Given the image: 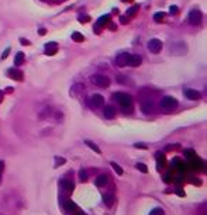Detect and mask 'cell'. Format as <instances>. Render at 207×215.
Masks as SVG:
<instances>
[{
  "label": "cell",
  "mask_w": 207,
  "mask_h": 215,
  "mask_svg": "<svg viewBox=\"0 0 207 215\" xmlns=\"http://www.w3.org/2000/svg\"><path fill=\"white\" fill-rule=\"evenodd\" d=\"M113 99L116 101H118L120 107L124 113H131L133 111V97L130 94H125V93H114Z\"/></svg>",
  "instance_id": "1"
},
{
  "label": "cell",
  "mask_w": 207,
  "mask_h": 215,
  "mask_svg": "<svg viewBox=\"0 0 207 215\" xmlns=\"http://www.w3.org/2000/svg\"><path fill=\"white\" fill-rule=\"evenodd\" d=\"M169 49H170V54L172 55H176V56H182L188 52V46L185 42L182 41H175V42H170L169 45Z\"/></svg>",
  "instance_id": "2"
},
{
  "label": "cell",
  "mask_w": 207,
  "mask_h": 215,
  "mask_svg": "<svg viewBox=\"0 0 207 215\" xmlns=\"http://www.w3.org/2000/svg\"><path fill=\"white\" fill-rule=\"evenodd\" d=\"M90 82L93 84H96L97 87H102V89H106L110 86V79L107 76L104 75H100V73H96V75H92L90 76Z\"/></svg>",
  "instance_id": "3"
},
{
  "label": "cell",
  "mask_w": 207,
  "mask_h": 215,
  "mask_svg": "<svg viewBox=\"0 0 207 215\" xmlns=\"http://www.w3.org/2000/svg\"><path fill=\"white\" fill-rule=\"evenodd\" d=\"M159 104H161V107L163 108V110H173V108H176V106H178V100L173 99V97H170V96H165V97L161 100Z\"/></svg>",
  "instance_id": "4"
},
{
  "label": "cell",
  "mask_w": 207,
  "mask_h": 215,
  "mask_svg": "<svg viewBox=\"0 0 207 215\" xmlns=\"http://www.w3.org/2000/svg\"><path fill=\"white\" fill-rule=\"evenodd\" d=\"M201 17H203V14H201L200 10H192V11L189 13L188 19H189V23L192 25H199L201 23Z\"/></svg>",
  "instance_id": "5"
},
{
  "label": "cell",
  "mask_w": 207,
  "mask_h": 215,
  "mask_svg": "<svg viewBox=\"0 0 207 215\" xmlns=\"http://www.w3.org/2000/svg\"><path fill=\"white\" fill-rule=\"evenodd\" d=\"M148 49L149 52H152V54H159L162 49V42L161 39H156V38H152L151 41L148 42Z\"/></svg>",
  "instance_id": "6"
},
{
  "label": "cell",
  "mask_w": 207,
  "mask_h": 215,
  "mask_svg": "<svg viewBox=\"0 0 207 215\" xmlns=\"http://www.w3.org/2000/svg\"><path fill=\"white\" fill-rule=\"evenodd\" d=\"M89 103H90V106L93 108H99L102 106H104V97L102 94H93L90 97Z\"/></svg>",
  "instance_id": "7"
},
{
  "label": "cell",
  "mask_w": 207,
  "mask_h": 215,
  "mask_svg": "<svg viewBox=\"0 0 207 215\" xmlns=\"http://www.w3.org/2000/svg\"><path fill=\"white\" fill-rule=\"evenodd\" d=\"M128 58H130V54H127V52H121V54H118V55L116 56V65L117 66H120V68L127 66V65H128Z\"/></svg>",
  "instance_id": "8"
},
{
  "label": "cell",
  "mask_w": 207,
  "mask_h": 215,
  "mask_svg": "<svg viewBox=\"0 0 207 215\" xmlns=\"http://www.w3.org/2000/svg\"><path fill=\"white\" fill-rule=\"evenodd\" d=\"M7 76L9 77H11L13 80H23V72L21 70H19V69H16V68H10V69L7 70Z\"/></svg>",
  "instance_id": "9"
},
{
  "label": "cell",
  "mask_w": 207,
  "mask_h": 215,
  "mask_svg": "<svg viewBox=\"0 0 207 215\" xmlns=\"http://www.w3.org/2000/svg\"><path fill=\"white\" fill-rule=\"evenodd\" d=\"M141 111H143L144 114H151L152 111H154V103L151 100H144L141 101Z\"/></svg>",
  "instance_id": "10"
},
{
  "label": "cell",
  "mask_w": 207,
  "mask_h": 215,
  "mask_svg": "<svg viewBox=\"0 0 207 215\" xmlns=\"http://www.w3.org/2000/svg\"><path fill=\"white\" fill-rule=\"evenodd\" d=\"M185 96L188 97L189 100H199L200 99V93L197 90H193V89H185Z\"/></svg>",
  "instance_id": "11"
},
{
  "label": "cell",
  "mask_w": 207,
  "mask_h": 215,
  "mask_svg": "<svg viewBox=\"0 0 207 215\" xmlns=\"http://www.w3.org/2000/svg\"><path fill=\"white\" fill-rule=\"evenodd\" d=\"M143 62V58L140 56V55H130L128 58V65L130 66H133V68H137V66H140Z\"/></svg>",
  "instance_id": "12"
},
{
  "label": "cell",
  "mask_w": 207,
  "mask_h": 215,
  "mask_svg": "<svg viewBox=\"0 0 207 215\" xmlns=\"http://www.w3.org/2000/svg\"><path fill=\"white\" fill-rule=\"evenodd\" d=\"M104 117L106 118H109V120H111V118H114L116 117V108L113 107V106H107V107H104Z\"/></svg>",
  "instance_id": "13"
},
{
  "label": "cell",
  "mask_w": 207,
  "mask_h": 215,
  "mask_svg": "<svg viewBox=\"0 0 207 215\" xmlns=\"http://www.w3.org/2000/svg\"><path fill=\"white\" fill-rule=\"evenodd\" d=\"M107 183H109V176H107V174H100V176L95 180V184H96L97 187H103V186H106Z\"/></svg>",
  "instance_id": "14"
},
{
  "label": "cell",
  "mask_w": 207,
  "mask_h": 215,
  "mask_svg": "<svg viewBox=\"0 0 207 215\" xmlns=\"http://www.w3.org/2000/svg\"><path fill=\"white\" fill-rule=\"evenodd\" d=\"M85 90V84L83 83H75L73 84V87H72V90H71V93L72 94L71 96H79L82 91Z\"/></svg>",
  "instance_id": "15"
},
{
  "label": "cell",
  "mask_w": 207,
  "mask_h": 215,
  "mask_svg": "<svg viewBox=\"0 0 207 215\" xmlns=\"http://www.w3.org/2000/svg\"><path fill=\"white\" fill-rule=\"evenodd\" d=\"M61 186L66 190V193H72L73 189H75V184L72 183V181H69V180H62V181H61Z\"/></svg>",
  "instance_id": "16"
},
{
  "label": "cell",
  "mask_w": 207,
  "mask_h": 215,
  "mask_svg": "<svg viewBox=\"0 0 207 215\" xmlns=\"http://www.w3.org/2000/svg\"><path fill=\"white\" fill-rule=\"evenodd\" d=\"M64 208L66 209V211H72V212H73V209H76V204L72 201V200H65Z\"/></svg>",
  "instance_id": "17"
},
{
  "label": "cell",
  "mask_w": 207,
  "mask_h": 215,
  "mask_svg": "<svg viewBox=\"0 0 207 215\" xmlns=\"http://www.w3.org/2000/svg\"><path fill=\"white\" fill-rule=\"evenodd\" d=\"M24 59H26V55L23 52H17L16 56H14V63L19 66V65H23L24 63Z\"/></svg>",
  "instance_id": "18"
},
{
  "label": "cell",
  "mask_w": 207,
  "mask_h": 215,
  "mask_svg": "<svg viewBox=\"0 0 207 215\" xmlns=\"http://www.w3.org/2000/svg\"><path fill=\"white\" fill-rule=\"evenodd\" d=\"M110 20H111L110 14H104L103 17H100V19L97 20V25H99V27H103V25H106L109 21H110Z\"/></svg>",
  "instance_id": "19"
},
{
  "label": "cell",
  "mask_w": 207,
  "mask_h": 215,
  "mask_svg": "<svg viewBox=\"0 0 207 215\" xmlns=\"http://www.w3.org/2000/svg\"><path fill=\"white\" fill-rule=\"evenodd\" d=\"M85 145H87V146H89V148L92 149V151H95L96 153H99V155L102 153V151H100V148H99V146H97L96 144H95V142H92V141H89V139H86V141H85Z\"/></svg>",
  "instance_id": "20"
},
{
  "label": "cell",
  "mask_w": 207,
  "mask_h": 215,
  "mask_svg": "<svg viewBox=\"0 0 207 215\" xmlns=\"http://www.w3.org/2000/svg\"><path fill=\"white\" fill-rule=\"evenodd\" d=\"M138 10H140V6H138V4H134L133 7H130L128 10H127V16H128V17H133V16L137 14Z\"/></svg>",
  "instance_id": "21"
},
{
  "label": "cell",
  "mask_w": 207,
  "mask_h": 215,
  "mask_svg": "<svg viewBox=\"0 0 207 215\" xmlns=\"http://www.w3.org/2000/svg\"><path fill=\"white\" fill-rule=\"evenodd\" d=\"M165 16H166V13L158 11V13H155V16H154V20H155L156 23H162V21L165 20Z\"/></svg>",
  "instance_id": "22"
},
{
  "label": "cell",
  "mask_w": 207,
  "mask_h": 215,
  "mask_svg": "<svg viewBox=\"0 0 207 215\" xmlns=\"http://www.w3.org/2000/svg\"><path fill=\"white\" fill-rule=\"evenodd\" d=\"M72 39H73V41H76V42H82V41H85V37L80 34V32L75 31L73 34H72Z\"/></svg>",
  "instance_id": "23"
},
{
  "label": "cell",
  "mask_w": 207,
  "mask_h": 215,
  "mask_svg": "<svg viewBox=\"0 0 207 215\" xmlns=\"http://www.w3.org/2000/svg\"><path fill=\"white\" fill-rule=\"evenodd\" d=\"M111 167H113V169H114V171H116L117 174H118V176H121V174H123L124 171H123V169H121V166H118V164L116 163V162H111Z\"/></svg>",
  "instance_id": "24"
},
{
  "label": "cell",
  "mask_w": 207,
  "mask_h": 215,
  "mask_svg": "<svg viewBox=\"0 0 207 215\" xmlns=\"http://www.w3.org/2000/svg\"><path fill=\"white\" fill-rule=\"evenodd\" d=\"M156 159H158V166H159V169H161L162 166L165 164V156L162 155L161 152H158V153H156Z\"/></svg>",
  "instance_id": "25"
},
{
  "label": "cell",
  "mask_w": 207,
  "mask_h": 215,
  "mask_svg": "<svg viewBox=\"0 0 207 215\" xmlns=\"http://www.w3.org/2000/svg\"><path fill=\"white\" fill-rule=\"evenodd\" d=\"M135 167H137V169H138L140 171H143V173H148V167H147V166H145L144 163H137V164H135Z\"/></svg>",
  "instance_id": "26"
},
{
  "label": "cell",
  "mask_w": 207,
  "mask_h": 215,
  "mask_svg": "<svg viewBox=\"0 0 207 215\" xmlns=\"http://www.w3.org/2000/svg\"><path fill=\"white\" fill-rule=\"evenodd\" d=\"M149 215H165V214H163V209L159 208V207H156V208H154L152 211H151V214Z\"/></svg>",
  "instance_id": "27"
},
{
  "label": "cell",
  "mask_w": 207,
  "mask_h": 215,
  "mask_svg": "<svg viewBox=\"0 0 207 215\" xmlns=\"http://www.w3.org/2000/svg\"><path fill=\"white\" fill-rule=\"evenodd\" d=\"M66 160H65L64 158H59V156H55V167H58V166H61V164H64Z\"/></svg>",
  "instance_id": "28"
},
{
  "label": "cell",
  "mask_w": 207,
  "mask_h": 215,
  "mask_svg": "<svg viewBox=\"0 0 207 215\" xmlns=\"http://www.w3.org/2000/svg\"><path fill=\"white\" fill-rule=\"evenodd\" d=\"M57 52H58V49H57V46H54L52 49H49V48H47V49H45V55H48V56H49V55H55Z\"/></svg>",
  "instance_id": "29"
},
{
  "label": "cell",
  "mask_w": 207,
  "mask_h": 215,
  "mask_svg": "<svg viewBox=\"0 0 207 215\" xmlns=\"http://www.w3.org/2000/svg\"><path fill=\"white\" fill-rule=\"evenodd\" d=\"M79 180H80V181H86V180H87V174H86L85 170L79 171Z\"/></svg>",
  "instance_id": "30"
},
{
  "label": "cell",
  "mask_w": 207,
  "mask_h": 215,
  "mask_svg": "<svg viewBox=\"0 0 207 215\" xmlns=\"http://www.w3.org/2000/svg\"><path fill=\"white\" fill-rule=\"evenodd\" d=\"M113 196H104V202H106V205H109L110 207L111 204H113Z\"/></svg>",
  "instance_id": "31"
},
{
  "label": "cell",
  "mask_w": 207,
  "mask_h": 215,
  "mask_svg": "<svg viewBox=\"0 0 207 215\" xmlns=\"http://www.w3.org/2000/svg\"><path fill=\"white\" fill-rule=\"evenodd\" d=\"M128 16H120V23H121V24H127V23H128Z\"/></svg>",
  "instance_id": "32"
},
{
  "label": "cell",
  "mask_w": 207,
  "mask_h": 215,
  "mask_svg": "<svg viewBox=\"0 0 207 215\" xmlns=\"http://www.w3.org/2000/svg\"><path fill=\"white\" fill-rule=\"evenodd\" d=\"M9 54H10V48H7V49L4 51L3 54H1V61H4V59H6V58L9 56Z\"/></svg>",
  "instance_id": "33"
},
{
  "label": "cell",
  "mask_w": 207,
  "mask_h": 215,
  "mask_svg": "<svg viewBox=\"0 0 207 215\" xmlns=\"http://www.w3.org/2000/svg\"><path fill=\"white\" fill-rule=\"evenodd\" d=\"M20 44L21 45H30V41L26 38H20Z\"/></svg>",
  "instance_id": "34"
},
{
  "label": "cell",
  "mask_w": 207,
  "mask_h": 215,
  "mask_svg": "<svg viewBox=\"0 0 207 215\" xmlns=\"http://www.w3.org/2000/svg\"><path fill=\"white\" fill-rule=\"evenodd\" d=\"M135 148H138V149H147V148H148V146L145 145V144H135Z\"/></svg>",
  "instance_id": "35"
},
{
  "label": "cell",
  "mask_w": 207,
  "mask_h": 215,
  "mask_svg": "<svg viewBox=\"0 0 207 215\" xmlns=\"http://www.w3.org/2000/svg\"><path fill=\"white\" fill-rule=\"evenodd\" d=\"M79 20H80V21H82V23H87V21H90V17H89V16H86V17H79Z\"/></svg>",
  "instance_id": "36"
},
{
  "label": "cell",
  "mask_w": 207,
  "mask_h": 215,
  "mask_svg": "<svg viewBox=\"0 0 207 215\" xmlns=\"http://www.w3.org/2000/svg\"><path fill=\"white\" fill-rule=\"evenodd\" d=\"M178 11H179V9H178L176 6H172V7H170V13H172V14H176Z\"/></svg>",
  "instance_id": "37"
},
{
  "label": "cell",
  "mask_w": 207,
  "mask_h": 215,
  "mask_svg": "<svg viewBox=\"0 0 207 215\" xmlns=\"http://www.w3.org/2000/svg\"><path fill=\"white\" fill-rule=\"evenodd\" d=\"M45 32H47L45 28H41V30H38V34H39V35H44Z\"/></svg>",
  "instance_id": "38"
},
{
  "label": "cell",
  "mask_w": 207,
  "mask_h": 215,
  "mask_svg": "<svg viewBox=\"0 0 207 215\" xmlns=\"http://www.w3.org/2000/svg\"><path fill=\"white\" fill-rule=\"evenodd\" d=\"M3 99H4V91H1V90H0V103L3 101Z\"/></svg>",
  "instance_id": "39"
},
{
  "label": "cell",
  "mask_w": 207,
  "mask_h": 215,
  "mask_svg": "<svg viewBox=\"0 0 207 215\" xmlns=\"http://www.w3.org/2000/svg\"><path fill=\"white\" fill-rule=\"evenodd\" d=\"M3 169H4V163L0 160V174H1V171H3Z\"/></svg>",
  "instance_id": "40"
},
{
  "label": "cell",
  "mask_w": 207,
  "mask_h": 215,
  "mask_svg": "<svg viewBox=\"0 0 207 215\" xmlns=\"http://www.w3.org/2000/svg\"><path fill=\"white\" fill-rule=\"evenodd\" d=\"M4 93H13V87H7Z\"/></svg>",
  "instance_id": "41"
},
{
  "label": "cell",
  "mask_w": 207,
  "mask_h": 215,
  "mask_svg": "<svg viewBox=\"0 0 207 215\" xmlns=\"http://www.w3.org/2000/svg\"><path fill=\"white\" fill-rule=\"evenodd\" d=\"M45 46H57V44H55V42H48Z\"/></svg>",
  "instance_id": "42"
},
{
  "label": "cell",
  "mask_w": 207,
  "mask_h": 215,
  "mask_svg": "<svg viewBox=\"0 0 207 215\" xmlns=\"http://www.w3.org/2000/svg\"><path fill=\"white\" fill-rule=\"evenodd\" d=\"M110 30L114 31V30H116V24H110Z\"/></svg>",
  "instance_id": "43"
},
{
  "label": "cell",
  "mask_w": 207,
  "mask_h": 215,
  "mask_svg": "<svg viewBox=\"0 0 207 215\" xmlns=\"http://www.w3.org/2000/svg\"><path fill=\"white\" fill-rule=\"evenodd\" d=\"M76 215H85V214H82V212H76Z\"/></svg>",
  "instance_id": "44"
},
{
  "label": "cell",
  "mask_w": 207,
  "mask_h": 215,
  "mask_svg": "<svg viewBox=\"0 0 207 215\" xmlns=\"http://www.w3.org/2000/svg\"><path fill=\"white\" fill-rule=\"evenodd\" d=\"M123 1H130V0H123Z\"/></svg>",
  "instance_id": "45"
}]
</instances>
